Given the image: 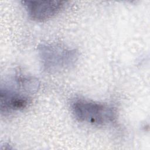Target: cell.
Here are the masks:
<instances>
[{
	"instance_id": "6da1fadb",
	"label": "cell",
	"mask_w": 150,
	"mask_h": 150,
	"mask_svg": "<svg viewBox=\"0 0 150 150\" xmlns=\"http://www.w3.org/2000/svg\"><path fill=\"white\" fill-rule=\"evenodd\" d=\"M71 110L79 121L96 126L111 124L117 118V111L113 107L85 98L74 100L71 104Z\"/></svg>"
},
{
	"instance_id": "7a4b0ae2",
	"label": "cell",
	"mask_w": 150,
	"mask_h": 150,
	"mask_svg": "<svg viewBox=\"0 0 150 150\" xmlns=\"http://www.w3.org/2000/svg\"><path fill=\"white\" fill-rule=\"evenodd\" d=\"M39 52L44 70L50 72L67 69L74 63L77 57L74 49L58 45H42Z\"/></svg>"
},
{
	"instance_id": "3957f363",
	"label": "cell",
	"mask_w": 150,
	"mask_h": 150,
	"mask_svg": "<svg viewBox=\"0 0 150 150\" xmlns=\"http://www.w3.org/2000/svg\"><path fill=\"white\" fill-rule=\"evenodd\" d=\"M25 91H30L28 88L19 89L13 87H1L0 92L1 112L8 113L13 111H20L26 108L30 103L28 94Z\"/></svg>"
},
{
	"instance_id": "277c9868",
	"label": "cell",
	"mask_w": 150,
	"mask_h": 150,
	"mask_svg": "<svg viewBox=\"0 0 150 150\" xmlns=\"http://www.w3.org/2000/svg\"><path fill=\"white\" fill-rule=\"evenodd\" d=\"M65 1H23L29 17L36 21H46L57 14Z\"/></svg>"
}]
</instances>
